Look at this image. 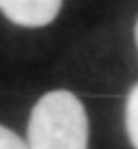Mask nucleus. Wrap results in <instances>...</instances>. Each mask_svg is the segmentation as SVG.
<instances>
[{"instance_id":"1","label":"nucleus","mask_w":138,"mask_h":149,"mask_svg":"<svg viewBox=\"0 0 138 149\" xmlns=\"http://www.w3.org/2000/svg\"><path fill=\"white\" fill-rule=\"evenodd\" d=\"M89 119L71 91H50L35 104L28 121V149H86Z\"/></svg>"},{"instance_id":"2","label":"nucleus","mask_w":138,"mask_h":149,"mask_svg":"<svg viewBox=\"0 0 138 149\" xmlns=\"http://www.w3.org/2000/svg\"><path fill=\"white\" fill-rule=\"evenodd\" d=\"M63 0H0V11L17 26L39 28L58 15Z\"/></svg>"},{"instance_id":"3","label":"nucleus","mask_w":138,"mask_h":149,"mask_svg":"<svg viewBox=\"0 0 138 149\" xmlns=\"http://www.w3.org/2000/svg\"><path fill=\"white\" fill-rule=\"evenodd\" d=\"M125 130L130 136V143L138 149V82L132 86L125 102Z\"/></svg>"},{"instance_id":"4","label":"nucleus","mask_w":138,"mask_h":149,"mask_svg":"<svg viewBox=\"0 0 138 149\" xmlns=\"http://www.w3.org/2000/svg\"><path fill=\"white\" fill-rule=\"evenodd\" d=\"M0 149H28V145L15 132H11L4 125H0Z\"/></svg>"},{"instance_id":"5","label":"nucleus","mask_w":138,"mask_h":149,"mask_svg":"<svg viewBox=\"0 0 138 149\" xmlns=\"http://www.w3.org/2000/svg\"><path fill=\"white\" fill-rule=\"evenodd\" d=\"M134 37H136V45H138V22H136V28H134Z\"/></svg>"}]
</instances>
